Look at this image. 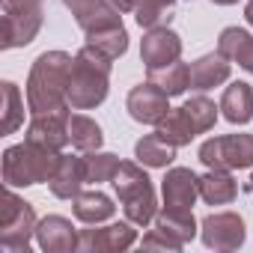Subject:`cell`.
I'll return each instance as SVG.
<instances>
[{
    "mask_svg": "<svg viewBox=\"0 0 253 253\" xmlns=\"http://www.w3.org/2000/svg\"><path fill=\"white\" fill-rule=\"evenodd\" d=\"M63 3L84 30L86 45L110 60H119L128 51V30L122 24V9L113 0H63Z\"/></svg>",
    "mask_w": 253,
    "mask_h": 253,
    "instance_id": "6da1fadb",
    "label": "cell"
},
{
    "mask_svg": "<svg viewBox=\"0 0 253 253\" xmlns=\"http://www.w3.org/2000/svg\"><path fill=\"white\" fill-rule=\"evenodd\" d=\"M75 57L66 51H42L27 75V107L30 113L69 110V72Z\"/></svg>",
    "mask_w": 253,
    "mask_h": 253,
    "instance_id": "7a4b0ae2",
    "label": "cell"
},
{
    "mask_svg": "<svg viewBox=\"0 0 253 253\" xmlns=\"http://www.w3.org/2000/svg\"><path fill=\"white\" fill-rule=\"evenodd\" d=\"M110 66L113 60L92 45H84L75 54L69 72V104L75 110H95L98 104H104L110 92Z\"/></svg>",
    "mask_w": 253,
    "mask_h": 253,
    "instance_id": "3957f363",
    "label": "cell"
},
{
    "mask_svg": "<svg viewBox=\"0 0 253 253\" xmlns=\"http://www.w3.org/2000/svg\"><path fill=\"white\" fill-rule=\"evenodd\" d=\"M113 191L116 200L122 203V211L134 226H146L158 214V197L149 173L143 170L140 161H122L116 176H113Z\"/></svg>",
    "mask_w": 253,
    "mask_h": 253,
    "instance_id": "277c9868",
    "label": "cell"
},
{
    "mask_svg": "<svg viewBox=\"0 0 253 253\" xmlns=\"http://www.w3.org/2000/svg\"><path fill=\"white\" fill-rule=\"evenodd\" d=\"M63 152H48L33 143H15L3 152V185L6 188H30L51 182L57 161Z\"/></svg>",
    "mask_w": 253,
    "mask_h": 253,
    "instance_id": "5b68a950",
    "label": "cell"
},
{
    "mask_svg": "<svg viewBox=\"0 0 253 253\" xmlns=\"http://www.w3.org/2000/svg\"><path fill=\"white\" fill-rule=\"evenodd\" d=\"M36 211L33 206L15 194V188L3 191L0 206V250L6 253H27L30 241L36 238Z\"/></svg>",
    "mask_w": 253,
    "mask_h": 253,
    "instance_id": "8992f818",
    "label": "cell"
},
{
    "mask_svg": "<svg viewBox=\"0 0 253 253\" xmlns=\"http://www.w3.org/2000/svg\"><path fill=\"white\" fill-rule=\"evenodd\" d=\"M0 15H3L0 48H24L39 36L45 24V0H0Z\"/></svg>",
    "mask_w": 253,
    "mask_h": 253,
    "instance_id": "52a82bcc",
    "label": "cell"
},
{
    "mask_svg": "<svg viewBox=\"0 0 253 253\" xmlns=\"http://www.w3.org/2000/svg\"><path fill=\"white\" fill-rule=\"evenodd\" d=\"M197 158L209 170H247L253 167V134H220L209 137Z\"/></svg>",
    "mask_w": 253,
    "mask_h": 253,
    "instance_id": "ba28073f",
    "label": "cell"
},
{
    "mask_svg": "<svg viewBox=\"0 0 253 253\" xmlns=\"http://www.w3.org/2000/svg\"><path fill=\"white\" fill-rule=\"evenodd\" d=\"M200 238L214 253L238 250L247 238V223L238 211H211L200 220Z\"/></svg>",
    "mask_w": 253,
    "mask_h": 253,
    "instance_id": "9c48e42d",
    "label": "cell"
},
{
    "mask_svg": "<svg viewBox=\"0 0 253 253\" xmlns=\"http://www.w3.org/2000/svg\"><path fill=\"white\" fill-rule=\"evenodd\" d=\"M134 244H137V229L128 217L119 223H107V226L92 223L89 229H81V235H78L81 253H122Z\"/></svg>",
    "mask_w": 253,
    "mask_h": 253,
    "instance_id": "30bf717a",
    "label": "cell"
},
{
    "mask_svg": "<svg viewBox=\"0 0 253 253\" xmlns=\"http://www.w3.org/2000/svg\"><path fill=\"white\" fill-rule=\"evenodd\" d=\"M125 110H128V116L140 125H158L173 107H170V95L152 84V81H143L137 86H131L128 98H125Z\"/></svg>",
    "mask_w": 253,
    "mask_h": 253,
    "instance_id": "8fae6325",
    "label": "cell"
},
{
    "mask_svg": "<svg viewBox=\"0 0 253 253\" xmlns=\"http://www.w3.org/2000/svg\"><path fill=\"white\" fill-rule=\"evenodd\" d=\"M24 140L48 152H63L69 146V110L36 113L24 131Z\"/></svg>",
    "mask_w": 253,
    "mask_h": 253,
    "instance_id": "7c38bea8",
    "label": "cell"
},
{
    "mask_svg": "<svg viewBox=\"0 0 253 253\" xmlns=\"http://www.w3.org/2000/svg\"><path fill=\"white\" fill-rule=\"evenodd\" d=\"M140 60L149 69H164L176 60H182V36L170 27H155L146 30L140 39Z\"/></svg>",
    "mask_w": 253,
    "mask_h": 253,
    "instance_id": "4fadbf2b",
    "label": "cell"
},
{
    "mask_svg": "<svg viewBox=\"0 0 253 253\" xmlns=\"http://www.w3.org/2000/svg\"><path fill=\"white\" fill-rule=\"evenodd\" d=\"M161 197L167 209L191 211L194 203L200 200V176L191 167H170L167 176L161 179Z\"/></svg>",
    "mask_w": 253,
    "mask_h": 253,
    "instance_id": "5bb4252c",
    "label": "cell"
},
{
    "mask_svg": "<svg viewBox=\"0 0 253 253\" xmlns=\"http://www.w3.org/2000/svg\"><path fill=\"white\" fill-rule=\"evenodd\" d=\"M78 229L63 214H48L36 223V244L45 253H72L78 250Z\"/></svg>",
    "mask_w": 253,
    "mask_h": 253,
    "instance_id": "9a60e30c",
    "label": "cell"
},
{
    "mask_svg": "<svg viewBox=\"0 0 253 253\" xmlns=\"http://www.w3.org/2000/svg\"><path fill=\"white\" fill-rule=\"evenodd\" d=\"M86 185V170H84V155H60L57 161V170L48 182L51 194L57 200H75Z\"/></svg>",
    "mask_w": 253,
    "mask_h": 253,
    "instance_id": "2e32d148",
    "label": "cell"
},
{
    "mask_svg": "<svg viewBox=\"0 0 253 253\" xmlns=\"http://www.w3.org/2000/svg\"><path fill=\"white\" fill-rule=\"evenodd\" d=\"M229 72H232V63L220 51L203 54V57H197L191 63V89H197V92L214 89V86L229 81Z\"/></svg>",
    "mask_w": 253,
    "mask_h": 253,
    "instance_id": "e0dca14e",
    "label": "cell"
},
{
    "mask_svg": "<svg viewBox=\"0 0 253 253\" xmlns=\"http://www.w3.org/2000/svg\"><path fill=\"white\" fill-rule=\"evenodd\" d=\"M220 113L232 125L253 122V86L247 81H232L220 95Z\"/></svg>",
    "mask_w": 253,
    "mask_h": 253,
    "instance_id": "ac0fdd59",
    "label": "cell"
},
{
    "mask_svg": "<svg viewBox=\"0 0 253 253\" xmlns=\"http://www.w3.org/2000/svg\"><path fill=\"white\" fill-rule=\"evenodd\" d=\"M72 214H75L81 223L92 226V223L110 220V217L116 214V206H113V200H110L107 194H101V191L95 188V191H81V194L72 200Z\"/></svg>",
    "mask_w": 253,
    "mask_h": 253,
    "instance_id": "d6986e66",
    "label": "cell"
},
{
    "mask_svg": "<svg viewBox=\"0 0 253 253\" xmlns=\"http://www.w3.org/2000/svg\"><path fill=\"white\" fill-rule=\"evenodd\" d=\"M217 51L229 63H238L244 72L253 75V36L244 27H223L217 36Z\"/></svg>",
    "mask_w": 253,
    "mask_h": 253,
    "instance_id": "ffe728a7",
    "label": "cell"
},
{
    "mask_svg": "<svg viewBox=\"0 0 253 253\" xmlns=\"http://www.w3.org/2000/svg\"><path fill=\"white\" fill-rule=\"evenodd\" d=\"M238 197V182L232 179V170H209L200 176V200L209 206H229Z\"/></svg>",
    "mask_w": 253,
    "mask_h": 253,
    "instance_id": "44dd1931",
    "label": "cell"
},
{
    "mask_svg": "<svg viewBox=\"0 0 253 253\" xmlns=\"http://www.w3.org/2000/svg\"><path fill=\"white\" fill-rule=\"evenodd\" d=\"M161 232H167L170 238H176L179 244H188V241H194V235L200 232V223H197V217H194V211H182V209H161L158 214H155V220H152Z\"/></svg>",
    "mask_w": 253,
    "mask_h": 253,
    "instance_id": "7402d4cb",
    "label": "cell"
},
{
    "mask_svg": "<svg viewBox=\"0 0 253 253\" xmlns=\"http://www.w3.org/2000/svg\"><path fill=\"white\" fill-rule=\"evenodd\" d=\"M69 143L78 152H95L104 143L101 125L89 119L86 113H69Z\"/></svg>",
    "mask_w": 253,
    "mask_h": 253,
    "instance_id": "603a6c76",
    "label": "cell"
},
{
    "mask_svg": "<svg viewBox=\"0 0 253 253\" xmlns=\"http://www.w3.org/2000/svg\"><path fill=\"white\" fill-rule=\"evenodd\" d=\"M134 158L143 167H170L176 161V146L167 143L158 131H152V134H143L134 143Z\"/></svg>",
    "mask_w": 253,
    "mask_h": 253,
    "instance_id": "cb8c5ba5",
    "label": "cell"
},
{
    "mask_svg": "<svg viewBox=\"0 0 253 253\" xmlns=\"http://www.w3.org/2000/svg\"><path fill=\"white\" fill-rule=\"evenodd\" d=\"M155 131H158L167 143H173L176 149H179V146H188V143L197 137V128H194L191 116L185 113V107H173V110L155 125Z\"/></svg>",
    "mask_w": 253,
    "mask_h": 253,
    "instance_id": "d4e9b609",
    "label": "cell"
},
{
    "mask_svg": "<svg viewBox=\"0 0 253 253\" xmlns=\"http://www.w3.org/2000/svg\"><path fill=\"white\" fill-rule=\"evenodd\" d=\"M173 15H176V0H137L134 3V21L143 30L170 27Z\"/></svg>",
    "mask_w": 253,
    "mask_h": 253,
    "instance_id": "484cf974",
    "label": "cell"
},
{
    "mask_svg": "<svg viewBox=\"0 0 253 253\" xmlns=\"http://www.w3.org/2000/svg\"><path fill=\"white\" fill-rule=\"evenodd\" d=\"M149 81L158 84L170 98L173 95H182L191 86V66L182 63V60H176V63H170L164 69H149Z\"/></svg>",
    "mask_w": 253,
    "mask_h": 253,
    "instance_id": "4316f807",
    "label": "cell"
},
{
    "mask_svg": "<svg viewBox=\"0 0 253 253\" xmlns=\"http://www.w3.org/2000/svg\"><path fill=\"white\" fill-rule=\"evenodd\" d=\"M119 158L113 152H84V170H86V185H101V182H113L116 170H119Z\"/></svg>",
    "mask_w": 253,
    "mask_h": 253,
    "instance_id": "83f0119b",
    "label": "cell"
},
{
    "mask_svg": "<svg viewBox=\"0 0 253 253\" xmlns=\"http://www.w3.org/2000/svg\"><path fill=\"white\" fill-rule=\"evenodd\" d=\"M0 92H3V125H0V131L15 134L24 125V98H21V92L12 81L0 84Z\"/></svg>",
    "mask_w": 253,
    "mask_h": 253,
    "instance_id": "f1b7e54d",
    "label": "cell"
},
{
    "mask_svg": "<svg viewBox=\"0 0 253 253\" xmlns=\"http://www.w3.org/2000/svg\"><path fill=\"white\" fill-rule=\"evenodd\" d=\"M182 107H185V113L191 116V122H194L197 134H206V131H211V128H214L220 104H214L209 95H203V92H200V95H191Z\"/></svg>",
    "mask_w": 253,
    "mask_h": 253,
    "instance_id": "f546056e",
    "label": "cell"
},
{
    "mask_svg": "<svg viewBox=\"0 0 253 253\" xmlns=\"http://www.w3.org/2000/svg\"><path fill=\"white\" fill-rule=\"evenodd\" d=\"M140 244H143L146 250H170V253H176V250H182V247H185V244H179L176 238H170L167 232H161L158 226H155V229H149V232L143 235V241H140Z\"/></svg>",
    "mask_w": 253,
    "mask_h": 253,
    "instance_id": "4dcf8cb0",
    "label": "cell"
},
{
    "mask_svg": "<svg viewBox=\"0 0 253 253\" xmlns=\"http://www.w3.org/2000/svg\"><path fill=\"white\" fill-rule=\"evenodd\" d=\"M244 18H247V24L253 27V0H247V6H244Z\"/></svg>",
    "mask_w": 253,
    "mask_h": 253,
    "instance_id": "1f68e13d",
    "label": "cell"
},
{
    "mask_svg": "<svg viewBox=\"0 0 253 253\" xmlns=\"http://www.w3.org/2000/svg\"><path fill=\"white\" fill-rule=\"evenodd\" d=\"M214 6H232V3H238V0H211Z\"/></svg>",
    "mask_w": 253,
    "mask_h": 253,
    "instance_id": "d6a6232c",
    "label": "cell"
},
{
    "mask_svg": "<svg viewBox=\"0 0 253 253\" xmlns=\"http://www.w3.org/2000/svg\"><path fill=\"white\" fill-rule=\"evenodd\" d=\"M247 191H250V197H253V173H250V182H247Z\"/></svg>",
    "mask_w": 253,
    "mask_h": 253,
    "instance_id": "836d02e7",
    "label": "cell"
}]
</instances>
